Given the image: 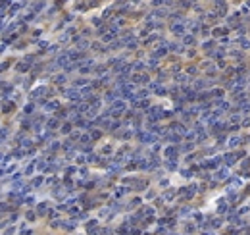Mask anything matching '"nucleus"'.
Segmentation results:
<instances>
[{"label": "nucleus", "mask_w": 250, "mask_h": 235, "mask_svg": "<svg viewBox=\"0 0 250 235\" xmlns=\"http://www.w3.org/2000/svg\"><path fill=\"white\" fill-rule=\"evenodd\" d=\"M123 110H125V102H123V100H117V102H114V104H112V110H110V112L119 114V112H123Z\"/></svg>", "instance_id": "f257e3e1"}, {"label": "nucleus", "mask_w": 250, "mask_h": 235, "mask_svg": "<svg viewBox=\"0 0 250 235\" xmlns=\"http://www.w3.org/2000/svg\"><path fill=\"white\" fill-rule=\"evenodd\" d=\"M66 96L71 100H79L81 98V93L77 91V89H69V91H66Z\"/></svg>", "instance_id": "f03ea898"}, {"label": "nucleus", "mask_w": 250, "mask_h": 235, "mask_svg": "<svg viewBox=\"0 0 250 235\" xmlns=\"http://www.w3.org/2000/svg\"><path fill=\"white\" fill-rule=\"evenodd\" d=\"M140 141H142V143H154V141H156V135H152V133H140Z\"/></svg>", "instance_id": "7ed1b4c3"}, {"label": "nucleus", "mask_w": 250, "mask_h": 235, "mask_svg": "<svg viewBox=\"0 0 250 235\" xmlns=\"http://www.w3.org/2000/svg\"><path fill=\"white\" fill-rule=\"evenodd\" d=\"M166 156H167V158H175V156H177V148H175V147H167V148H166Z\"/></svg>", "instance_id": "20e7f679"}, {"label": "nucleus", "mask_w": 250, "mask_h": 235, "mask_svg": "<svg viewBox=\"0 0 250 235\" xmlns=\"http://www.w3.org/2000/svg\"><path fill=\"white\" fill-rule=\"evenodd\" d=\"M171 29H173V33H175V35H183V33H185V27L181 25V23H175Z\"/></svg>", "instance_id": "39448f33"}, {"label": "nucleus", "mask_w": 250, "mask_h": 235, "mask_svg": "<svg viewBox=\"0 0 250 235\" xmlns=\"http://www.w3.org/2000/svg\"><path fill=\"white\" fill-rule=\"evenodd\" d=\"M206 168H210V170H215L217 166H219V158H215V160H210V162H206Z\"/></svg>", "instance_id": "423d86ee"}, {"label": "nucleus", "mask_w": 250, "mask_h": 235, "mask_svg": "<svg viewBox=\"0 0 250 235\" xmlns=\"http://www.w3.org/2000/svg\"><path fill=\"white\" fill-rule=\"evenodd\" d=\"M37 210H39V214H44L46 210H48V204H46V202H42V204H39V208H37Z\"/></svg>", "instance_id": "0eeeda50"}, {"label": "nucleus", "mask_w": 250, "mask_h": 235, "mask_svg": "<svg viewBox=\"0 0 250 235\" xmlns=\"http://www.w3.org/2000/svg\"><path fill=\"white\" fill-rule=\"evenodd\" d=\"M44 108H46V110H56V108H58V102H48Z\"/></svg>", "instance_id": "6e6552de"}, {"label": "nucleus", "mask_w": 250, "mask_h": 235, "mask_svg": "<svg viewBox=\"0 0 250 235\" xmlns=\"http://www.w3.org/2000/svg\"><path fill=\"white\" fill-rule=\"evenodd\" d=\"M169 141H171V143H179V135L171 133V135H169Z\"/></svg>", "instance_id": "1a4fd4ad"}, {"label": "nucleus", "mask_w": 250, "mask_h": 235, "mask_svg": "<svg viewBox=\"0 0 250 235\" xmlns=\"http://www.w3.org/2000/svg\"><path fill=\"white\" fill-rule=\"evenodd\" d=\"M40 183H42V177H35L33 179V187H39Z\"/></svg>", "instance_id": "9d476101"}, {"label": "nucleus", "mask_w": 250, "mask_h": 235, "mask_svg": "<svg viewBox=\"0 0 250 235\" xmlns=\"http://www.w3.org/2000/svg\"><path fill=\"white\" fill-rule=\"evenodd\" d=\"M225 162H227V164L231 166L233 162H235V156H231V154H227V156H225Z\"/></svg>", "instance_id": "9b49d317"}, {"label": "nucleus", "mask_w": 250, "mask_h": 235, "mask_svg": "<svg viewBox=\"0 0 250 235\" xmlns=\"http://www.w3.org/2000/svg\"><path fill=\"white\" fill-rule=\"evenodd\" d=\"M239 143H241V139H237V137H235V139H231V141H229V145H231V147H237Z\"/></svg>", "instance_id": "f8f14e48"}, {"label": "nucleus", "mask_w": 250, "mask_h": 235, "mask_svg": "<svg viewBox=\"0 0 250 235\" xmlns=\"http://www.w3.org/2000/svg\"><path fill=\"white\" fill-rule=\"evenodd\" d=\"M48 127H50V129H52V127H58V120H50Z\"/></svg>", "instance_id": "ddd939ff"}, {"label": "nucleus", "mask_w": 250, "mask_h": 235, "mask_svg": "<svg viewBox=\"0 0 250 235\" xmlns=\"http://www.w3.org/2000/svg\"><path fill=\"white\" fill-rule=\"evenodd\" d=\"M167 170H175V162H173V160L167 162Z\"/></svg>", "instance_id": "4468645a"}, {"label": "nucleus", "mask_w": 250, "mask_h": 235, "mask_svg": "<svg viewBox=\"0 0 250 235\" xmlns=\"http://www.w3.org/2000/svg\"><path fill=\"white\" fill-rule=\"evenodd\" d=\"M13 231H16V227H8V229H6V231H4V235H12V233H13Z\"/></svg>", "instance_id": "2eb2a0df"}, {"label": "nucleus", "mask_w": 250, "mask_h": 235, "mask_svg": "<svg viewBox=\"0 0 250 235\" xmlns=\"http://www.w3.org/2000/svg\"><path fill=\"white\" fill-rule=\"evenodd\" d=\"M185 43L190 44V43H194V39H193V37H185Z\"/></svg>", "instance_id": "dca6fc26"}, {"label": "nucleus", "mask_w": 250, "mask_h": 235, "mask_svg": "<svg viewBox=\"0 0 250 235\" xmlns=\"http://www.w3.org/2000/svg\"><path fill=\"white\" fill-rule=\"evenodd\" d=\"M16 168H18V166H16V164H12V166H10V168H8V170H6V172H8V174H12V172L16 170Z\"/></svg>", "instance_id": "f3484780"}, {"label": "nucleus", "mask_w": 250, "mask_h": 235, "mask_svg": "<svg viewBox=\"0 0 250 235\" xmlns=\"http://www.w3.org/2000/svg\"><path fill=\"white\" fill-rule=\"evenodd\" d=\"M225 175H227V170H221L219 174H217V177H225Z\"/></svg>", "instance_id": "a211bd4d"}, {"label": "nucleus", "mask_w": 250, "mask_h": 235, "mask_svg": "<svg viewBox=\"0 0 250 235\" xmlns=\"http://www.w3.org/2000/svg\"><path fill=\"white\" fill-rule=\"evenodd\" d=\"M171 197H173V191H169V193H166V199H167V200H171Z\"/></svg>", "instance_id": "6ab92c4d"}]
</instances>
